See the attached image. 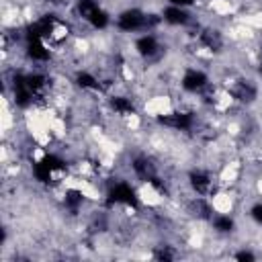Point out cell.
<instances>
[{
    "instance_id": "9a60e30c",
    "label": "cell",
    "mask_w": 262,
    "mask_h": 262,
    "mask_svg": "<svg viewBox=\"0 0 262 262\" xmlns=\"http://www.w3.org/2000/svg\"><path fill=\"white\" fill-rule=\"evenodd\" d=\"M256 74L262 78V55H260V61H258V66H256Z\"/></svg>"
},
{
    "instance_id": "7a4b0ae2",
    "label": "cell",
    "mask_w": 262,
    "mask_h": 262,
    "mask_svg": "<svg viewBox=\"0 0 262 262\" xmlns=\"http://www.w3.org/2000/svg\"><path fill=\"white\" fill-rule=\"evenodd\" d=\"M147 12L149 10H145L141 6H125L115 14L113 27L123 35L145 33L147 31Z\"/></svg>"
},
{
    "instance_id": "4fadbf2b",
    "label": "cell",
    "mask_w": 262,
    "mask_h": 262,
    "mask_svg": "<svg viewBox=\"0 0 262 262\" xmlns=\"http://www.w3.org/2000/svg\"><path fill=\"white\" fill-rule=\"evenodd\" d=\"M248 217H250V221H252L254 225L262 227V201H256V203L250 205V209H248Z\"/></svg>"
},
{
    "instance_id": "30bf717a",
    "label": "cell",
    "mask_w": 262,
    "mask_h": 262,
    "mask_svg": "<svg viewBox=\"0 0 262 262\" xmlns=\"http://www.w3.org/2000/svg\"><path fill=\"white\" fill-rule=\"evenodd\" d=\"M86 199H88V196H86V192H84L80 186H68V188L63 190V194H61V205H63V209H66L70 215H78V213L82 211Z\"/></svg>"
},
{
    "instance_id": "277c9868",
    "label": "cell",
    "mask_w": 262,
    "mask_h": 262,
    "mask_svg": "<svg viewBox=\"0 0 262 262\" xmlns=\"http://www.w3.org/2000/svg\"><path fill=\"white\" fill-rule=\"evenodd\" d=\"M178 86L184 94H203L211 86V76L201 66H184L178 78Z\"/></svg>"
},
{
    "instance_id": "5b68a950",
    "label": "cell",
    "mask_w": 262,
    "mask_h": 262,
    "mask_svg": "<svg viewBox=\"0 0 262 262\" xmlns=\"http://www.w3.org/2000/svg\"><path fill=\"white\" fill-rule=\"evenodd\" d=\"M133 53L141 61H154L164 53V43L156 31H145L133 39Z\"/></svg>"
},
{
    "instance_id": "52a82bcc",
    "label": "cell",
    "mask_w": 262,
    "mask_h": 262,
    "mask_svg": "<svg viewBox=\"0 0 262 262\" xmlns=\"http://www.w3.org/2000/svg\"><path fill=\"white\" fill-rule=\"evenodd\" d=\"M160 14H162V23L172 29H188L190 25H194V14L190 12V8L166 4L160 10Z\"/></svg>"
},
{
    "instance_id": "9c48e42d",
    "label": "cell",
    "mask_w": 262,
    "mask_h": 262,
    "mask_svg": "<svg viewBox=\"0 0 262 262\" xmlns=\"http://www.w3.org/2000/svg\"><path fill=\"white\" fill-rule=\"evenodd\" d=\"M209 225H211V229H213L215 235L229 237L237 229V219L229 211H215L213 217H211V221H209Z\"/></svg>"
},
{
    "instance_id": "8fae6325",
    "label": "cell",
    "mask_w": 262,
    "mask_h": 262,
    "mask_svg": "<svg viewBox=\"0 0 262 262\" xmlns=\"http://www.w3.org/2000/svg\"><path fill=\"white\" fill-rule=\"evenodd\" d=\"M178 256H180L178 250H176L174 246H170V244H158V246H154V252H151V258L162 260V262L176 260Z\"/></svg>"
},
{
    "instance_id": "7c38bea8",
    "label": "cell",
    "mask_w": 262,
    "mask_h": 262,
    "mask_svg": "<svg viewBox=\"0 0 262 262\" xmlns=\"http://www.w3.org/2000/svg\"><path fill=\"white\" fill-rule=\"evenodd\" d=\"M233 260H239V262H254L258 260V252L252 250V246H237V250L231 254Z\"/></svg>"
},
{
    "instance_id": "5bb4252c",
    "label": "cell",
    "mask_w": 262,
    "mask_h": 262,
    "mask_svg": "<svg viewBox=\"0 0 262 262\" xmlns=\"http://www.w3.org/2000/svg\"><path fill=\"white\" fill-rule=\"evenodd\" d=\"M199 0H166V4H174V6H182V8H192Z\"/></svg>"
},
{
    "instance_id": "6da1fadb",
    "label": "cell",
    "mask_w": 262,
    "mask_h": 262,
    "mask_svg": "<svg viewBox=\"0 0 262 262\" xmlns=\"http://www.w3.org/2000/svg\"><path fill=\"white\" fill-rule=\"evenodd\" d=\"M102 203H104L106 209L125 207V209L137 211L139 205H141V196H139L137 188L129 180H125V178H113V180L106 182Z\"/></svg>"
},
{
    "instance_id": "2e32d148",
    "label": "cell",
    "mask_w": 262,
    "mask_h": 262,
    "mask_svg": "<svg viewBox=\"0 0 262 262\" xmlns=\"http://www.w3.org/2000/svg\"><path fill=\"white\" fill-rule=\"evenodd\" d=\"M51 2H55V4H68V2H72V0H51Z\"/></svg>"
},
{
    "instance_id": "8992f818",
    "label": "cell",
    "mask_w": 262,
    "mask_h": 262,
    "mask_svg": "<svg viewBox=\"0 0 262 262\" xmlns=\"http://www.w3.org/2000/svg\"><path fill=\"white\" fill-rule=\"evenodd\" d=\"M106 108L111 111V115H115L119 119H133V117H137V111H139V106H137V102H135L133 96L119 94V92L108 94Z\"/></svg>"
},
{
    "instance_id": "ba28073f",
    "label": "cell",
    "mask_w": 262,
    "mask_h": 262,
    "mask_svg": "<svg viewBox=\"0 0 262 262\" xmlns=\"http://www.w3.org/2000/svg\"><path fill=\"white\" fill-rule=\"evenodd\" d=\"M194 37H196L199 47L209 51V53H213V55L221 53L223 47H225V37H223V33L217 27H211V25L209 27H201Z\"/></svg>"
},
{
    "instance_id": "3957f363",
    "label": "cell",
    "mask_w": 262,
    "mask_h": 262,
    "mask_svg": "<svg viewBox=\"0 0 262 262\" xmlns=\"http://www.w3.org/2000/svg\"><path fill=\"white\" fill-rule=\"evenodd\" d=\"M186 186L192 194L196 196H209L211 201L217 196V188H215V176L209 168H203V166H192L188 172H186Z\"/></svg>"
}]
</instances>
